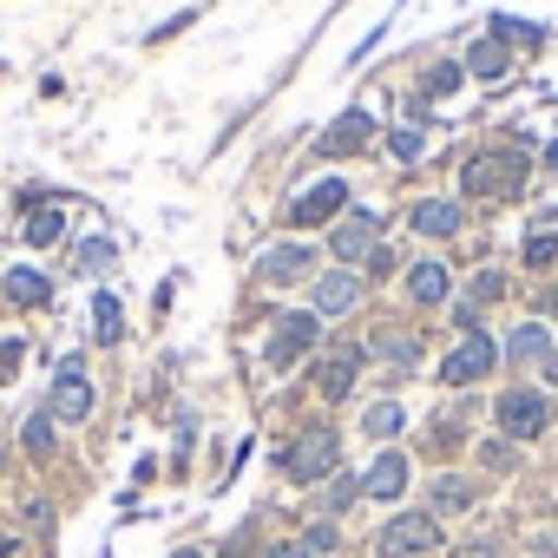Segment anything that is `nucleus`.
<instances>
[{
    "instance_id": "obj_1",
    "label": "nucleus",
    "mask_w": 558,
    "mask_h": 558,
    "mask_svg": "<svg viewBox=\"0 0 558 558\" xmlns=\"http://www.w3.org/2000/svg\"><path fill=\"white\" fill-rule=\"evenodd\" d=\"M336 453H342L336 427H329V421H316V427H303V434L283 447V473H290L296 486H316L323 473H336Z\"/></svg>"
},
{
    "instance_id": "obj_2",
    "label": "nucleus",
    "mask_w": 558,
    "mask_h": 558,
    "mask_svg": "<svg viewBox=\"0 0 558 558\" xmlns=\"http://www.w3.org/2000/svg\"><path fill=\"white\" fill-rule=\"evenodd\" d=\"M519 184H525V158L519 151H480L460 171V191L466 197H499V191H519Z\"/></svg>"
},
{
    "instance_id": "obj_3",
    "label": "nucleus",
    "mask_w": 558,
    "mask_h": 558,
    "mask_svg": "<svg viewBox=\"0 0 558 558\" xmlns=\"http://www.w3.org/2000/svg\"><path fill=\"white\" fill-rule=\"evenodd\" d=\"M434 545H440V519L434 512H395L381 525V538H375L381 558H427Z\"/></svg>"
},
{
    "instance_id": "obj_4",
    "label": "nucleus",
    "mask_w": 558,
    "mask_h": 558,
    "mask_svg": "<svg viewBox=\"0 0 558 558\" xmlns=\"http://www.w3.org/2000/svg\"><path fill=\"white\" fill-rule=\"evenodd\" d=\"M493 421H499V440H538L545 421H551V408H545V395H532V388H506V395L493 401Z\"/></svg>"
},
{
    "instance_id": "obj_5",
    "label": "nucleus",
    "mask_w": 558,
    "mask_h": 558,
    "mask_svg": "<svg viewBox=\"0 0 558 558\" xmlns=\"http://www.w3.org/2000/svg\"><path fill=\"white\" fill-rule=\"evenodd\" d=\"M323 342V316L316 310H296V316H276V336H269V368H290V362H303L310 349Z\"/></svg>"
},
{
    "instance_id": "obj_6",
    "label": "nucleus",
    "mask_w": 558,
    "mask_h": 558,
    "mask_svg": "<svg viewBox=\"0 0 558 558\" xmlns=\"http://www.w3.org/2000/svg\"><path fill=\"white\" fill-rule=\"evenodd\" d=\"M493 362H499V342H493V336H480V329H466V336L447 349L440 375H447V388H466V381H480Z\"/></svg>"
},
{
    "instance_id": "obj_7",
    "label": "nucleus",
    "mask_w": 558,
    "mask_h": 558,
    "mask_svg": "<svg viewBox=\"0 0 558 558\" xmlns=\"http://www.w3.org/2000/svg\"><path fill=\"white\" fill-rule=\"evenodd\" d=\"M53 421H86L93 414V381H86V362L80 355H66L60 368H53V408H47Z\"/></svg>"
},
{
    "instance_id": "obj_8",
    "label": "nucleus",
    "mask_w": 558,
    "mask_h": 558,
    "mask_svg": "<svg viewBox=\"0 0 558 558\" xmlns=\"http://www.w3.org/2000/svg\"><path fill=\"white\" fill-rule=\"evenodd\" d=\"M316 269V250L310 243H269L263 256H256V276L269 290H283V283H303V276Z\"/></svg>"
},
{
    "instance_id": "obj_9",
    "label": "nucleus",
    "mask_w": 558,
    "mask_h": 558,
    "mask_svg": "<svg viewBox=\"0 0 558 558\" xmlns=\"http://www.w3.org/2000/svg\"><path fill=\"white\" fill-rule=\"evenodd\" d=\"M375 236H381V210H355V217H342V223L329 230V250H336L342 263H368V256H375Z\"/></svg>"
},
{
    "instance_id": "obj_10",
    "label": "nucleus",
    "mask_w": 558,
    "mask_h": 558,
    "mask_svg": "<svg viewBox=\"0 0 558 558\" xmlns=\"http://www.w3.org/2000/svg\"><path fill=\"white\" fill-rule=\"evenodd\" d=\"M342 204H349V184H342V178H316V184L290 204V223H329Z\"/></svg>"
},
{
    "instance_id": "obj_11",
    "label": "nucleus",
    "mask_w": 558,
    "mask_h": 558,
    "mask_svg": "<svg viewBox=\"0 0 558 558\" xmlns=\"http://www.w3.org/2000/svg\"><path fill=\"white\" fill-rule=\"evenodd\" d=\"M362 303V276H349V269H329L323 283H316V316H349Z\"/></svg>"
},
{
    "instance_id": "obj_12",
    "label": "nucleus",
    "mask_w": 558,
    "mask_h": 558,
    "mask_svg": "<svg viewBox=\"0 0 558 558\" xmlns=\"http://www.w3.org/2000/svg\"><path fill=\"white\" fill-rule=\"evenodd\" d=\"M362 362H368V349H336V355L323 362V375H316V388H323V401H342V395L355 388V375H362Z\"/></svg>"
},
{
    "instance_id": "obj_13",
    "label": "nucleus",
    "mask_w": 558,
    "mask_h": 558,
    "mask_svg": "<svg viewBox=\"0 0 558 558\" xmlns=\"http://www.w3.org/2000/svg\"><path fill=\"white\" fill-rule=\"evenodd\" d=\"M368 138H375L368 112H342V119H336V125L323 132V145H316V151H323V158H342V151H362Z\"/></svg>"
},
{
    "instance_id": "obj_14",
    "label": "nucleus",
    "mask_w": 558,
    "mask_h": 558,
    "mask_svg": "<svg viewBox=\"0 0 558 558\" xmlns=\"http://www.w3.org/2000/svg\"><path fill=\"white\" fill-rule=\"evenodd\" d=\"M362 493H368V499H401V493H408V453H381V460L368 466Z\"/></svg>"
},
{
    "instance_id": "obj_15",
    "label": "nucleus",
    "mask_w": 558,
    "mask_h": 558,
    "mask_svg": "<svg viewBox=\"0 0 558 558\" xmlns=\"http://www.w3.org/2000/svg\"><path fill=\"white\" fill-rule=\"evenodd\" d=\"M447 290H453V276H447V263H414V269H408V296H414L421 310L447 303Z\"/></svg>"
},
{
    "instance_id": "obj_16",
    "label": "nucleus",
    "mask_w": 558,
    "mask_h": 558,
    "mask_svg": "<svg viewBox=\"0 0 558 558\" xmlns=\"http://www.w3.org/2000/svg\"><path fill=\"white\" fill-rule=\"evenodd\" d=\"M414 230H421V236H453V230H460V210H453L447 197H421V204H414Z\"/></svg>"
},
{
    "instance_id": "obj_17",
    "label": "nucleus",
    "mask_w": 558,
    "mask_h": 558,
    "mask_svg": "<svg viewBox=\"0 0 558 558\" xmlns=\"http://www.w3.org/2000/svg\"><path fill=\"white\" fill-rule=\"evenodd\" d=\"M506 362H551V336H545L538 323L512 329V336H506Z\"/></svg>"
},
{
    "instance_id": "obj_18",
    "label": "nucleus",
    "mask_w": 558,
    "mask_h": 558,
    "mask_svg": "<svg viewBox=\"0 0 558 558\" xmlns=\"http://www.w3.org/2000/svg\"><path fill=\"white\" fill-rule=\"evenodd\" d=\"M8 303L40 310V303H47V276H40V269H8Z\"/></svg>"
},
{
    "instance_id": "obj_19",
    "label": "nucleus",
    "mask_w": 558,
    "mask_h": 558,
    "mask_svg": "<svg viewBox=\"0 0 558 558\" xmlns=\"http://www.w3.org/2000/svg\"><path fill=\"white\" fill-rule=\"evenodd\" d=\"M466 73H473V80H506V53H499V40L466 47Z\"/></svg>"
},
{
    "instance_id": "obj_20",
    "label": "nucleus",
    "mask_w": 558,
    "mask_h": 558,
    "mask_svg": "<svg viewBox=\"0 0 558 558\" xmlns=\"http://www.w3.org/2000/svg\"><path fill=\"white\" fill-rule=\"evenodd\" d=\"M60 230H66V210H34V217L21 223V236H27L34 250H47V243H60Z\"/></svg>"
},
{
    "instance_id": "obj_21",
    "label": "nucleus",
    "mask_w": 558,
    "mask_h": 558,
    "mask_svg": "<svg viewBox=\"0 0 558 558\" xmlns=\"http://www.w3.org/2000/svg\"><path fill=\"white\" fill-rule=\"evenodd\" d=\"M375 355H381V362H395V368H414V362H421V342H414L408 329H388V336L375 342Z\"/></svg>"
},
{
    "instance_id": "obj_22",
    "label": "nucleus",
    "mask_w": 558,
    "mask_h": 558,
    "mask_svg": "<svg viewBox=\"0 0 558 558\" xmlns=\"http://www.w3.org/2000/svg\"><path fill=\"white\" fill-rule=\"evenodd\" d=\"M401 421H408V414H401V401H375V408H368V421H362V427H368V434H375V440H395V434H401Z\"/></svg>"
},
{
    "instance_id": "obj_23",
    "label": "nucleus",
    "mask_w": 558,
    "mask_h": 558,
    "mask_svg": "<svg viewBox=\"0 0 558 558\" xmlns=\"http://www.w3.org/2000/svg\"><path fill=\"white\" fill-rule=\"evenodd\" d=\"M93 316H99V323H93V329H99V342H119V336H125V310H119V296H99V303H93Z\"/></svg>"
},
{
    "instance_id": "obj_24",
    "label": "nucleus",
    "mask_w": 558,
    "mask_h": 558,
    "mask_svg": "<svg viewBox=\"0 0 558 558\" xmlns=\"http://www.w3.org/2000/svg\"><path fill=\"white\" fill-rule=\"evenodd\" d=\"M21 447H27V453H53V414H27Z\"/></svg>"
},
{
    "instance_id": "obj_25",
    "label": "nucleus",
    "mask_w": 558,
    "mask_h": 558,
    "mask_svg": "<svg viewBox=\"0 0 558 558\" xmlns=\"http://www.w3.org/2000/svg\"><path fill=\"white\" fill-rule=\"evenodd\" d=\"M434 506H440V512H460V506H473V486H466V480H453V473H447V480H440V486H434Z\"/></svg>"
},
{
    "instance_id": "obj_26",
    "label": "nucleus",
    "mask_w": 558,
    "mask_h": 558,
    "mask_svg": "<svg viewBox=\"0 0 558 558\" xmlns=\"http://www.w3.org/2000/svg\"><path fill=\"white\" fill-rule=\"evenodd\" d=\"M303 551H310V558H329V551H336V525H329V519L310 525V532H303Z\"/></svg>"
},
{
    "instance_id": "obj_27",
    "label": "nucleus",
    "mask_w": 558,
    "mask_h": 558,
    "mask_svg": "<svg viewBox=\"0 0 558 558\" xmlns=\"http://www.w3.org/2000/svg\"><path fill=\"white\" fill-rule=\"evenodd\" d=\"M80 263H86V269H112V243H106V236H86V243H80Z\"/></svg>"
},
{
    "instance_id": "obj_28",
    "label": "nucleus",
    "mask_w": 558,
    "mask_h": 558,
    "mask_svg": "<svg viewBox=\"0 0 558 558\" xmlns=\"http://www.w3.org/2000/svg\"><path fill=\"white\" fill-rule=\"evenodd\" d=\"M388 151H395L401 165H408V158H421V132H414V125H408V132L395 125V138H388Z\"/></svg>"
},
{
    "instance_id": "obj_29",
    "label": "nucleus",
    "mask_w": 558,
    "mask_h": 558,
    "mask_svg": "<svg viewBox=\"0 0 558 558\" xmlns=\"http://www.w3.org/2000/svg\"><path fill=\"white\" fill-rule=\"evenodd\" d=\"M551 250H558V236L538 223V230H532V243H525V263H551Z\"/></svg>"
},
{
    "instance_id": "obj_30",
    "label": "nucleus",
    "mask_w": 558,
    "mask_h": 558,
    "mask_svg": "<svg viewBox=\"0 0 558 558\" xmlns=\"http://www.w3.org/2000/svg\"><path fill=\"white\" fill-rule=\"evenodd\" d=\"M493 34H499V40H525V47L538 40V27H525V21H506V14L493 21Z\"/></svg>"
},
{
    "instance_id": "obj_31",
    "label": "nucleus",
    "mask_w": 558,
    "mask_h": 558,
    "mask_svg": "<svg viewBox=\"0 0 558 558\" xmlns=\"http://www.w3.org/2000/svg\"><path fill=\"white\" fill-rule=\"evenodd\" d=\"M480 460H486V466H506V473H512V460H519V453H512V440H486V447H480Z\"/></svg>"
},
{
    "instance_id": "obj_32",
    "label": "nucleus",
    "mask_w": 558,
    "mask_h": 558,
    "mask_svg": "<svg viewBox=\"0 0 558 558\" xmlns=\"http://www.w3.org/2000/svg\"><path fill=\"white\" fill-rule=\"evenodd\" d=\"M493 296H506V276L499 269H486L480 283H473V303H493Z\"/></svg>"
},
{
    "instance_id": "obj_33",
    "label": "nucleus",
    "mask_w": 558,
    "mask_h": 558,
    "mask_svg": "<svg viewBox=\"0 0 558 558\" xmlns=\"http://www.w3.org/2000/svg\"><path fill=\"white\" fill-rule=\"evenodd\" d=\"M453 86H460V66H434L427 73V93H453Z\"/></svg>"
},
{
    "instance_id": "obj_34",
    "label": "nucleus",
    "mask_w": 558,
    "mask_h": 558,
    "mask_svg": "<svg viewBox=\"0 0 558 558\" xmlns=\"http://www.w3.org/2000/svg\"><path fill=\"white\" fill-rule=\"evenodd\" d=\"M355 493H362V480H336V486H329V506H349Z\"/></svg>"
},
{
    "instance_id": "obj_35",
    "label": "nucleus",
    "mask_w": 558,
    "mask_h": 558,
    "mask_svg": "<svg viewBox=\"0 0 558 558\" xmlns=\"http://www.w3.org/2000/svg\"><path fill=\"white\" fill-rule=\"evenodd\" d=\"M21 368V342H0V381H8Z\"/></svg>"
},
{
    "instance_id": "obj_36",
    "label": "nucleus",
    "mask_w": 558,
    "mask_h": 558,
    "mask_svg": "<svg viewBox=\"0 0 558 558\" xmlns=\"http://www.w3.org/2000/svg\"><path fill=\"white\" fill-rule=\"evenodd\" d=\"M256 558H310V551H303V538H296V545H269V551H256Z\"/></svg>"
},
{
    "instance_id": "obj_37",
    "label": "nucleus",
    "mask_w": 558,
    "mask_h": 558,
    "mask_svg": "<svg viewBox=\"0 0 558 558\" xmlns=\"http://www.w3.org/2000/svg\"><path fill=\"white\" fill-rule=\"evenodd\" d=\"M453 558H493V545H466V551H453Z\"/></svg>"
},
{
    "instance_id": "obj_38",
    "label": "nucleus",
    "mask_w": 558,
    "mask_h": 558,
    "mask_svg": "<svg viewBox=\"0 0 558 558\" xmlns=\"http://www.w3.org/2000/svg\"><path fill=\"white\" fill-rule=\"evenodd\" d=\"M171 558H204V551H171Z\"/></svg>"
},
{
    "instance_id": "obj_39",
    "label": "nucleus",
    "mask_w": 558,
    "mask_h": 558,
    "mask_svg": "<svg viewBox=\"0 0 558 558\" xmlns=\"http://www.w3.org/2000/svg\"><path fill=\"white\" fill-rule=\"evenodd\" d=\"M551 316H558V290H551Z\"/></svg>"
}]
</instances>
